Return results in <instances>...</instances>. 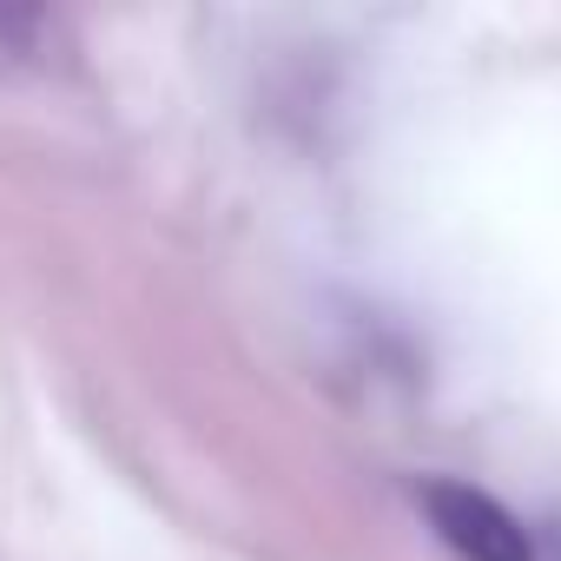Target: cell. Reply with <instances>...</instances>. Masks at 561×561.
Wrapping results in <instances>:
<instances>
[{"label":"cell","instance_id":"obj_1","mask_svg":"<svg viewBox=\"0 0 561 561\" xmlns=\"http://www.w3.org/2000/svg\"><path fill=\"white\" fill-rule=\"evenodd\" d=\"M416 502H423L430 528H436L462 561H535L528 528H522L495 495H482V489H469V482H423Z\"/></svg>","mask_w":561,"mask_h":561}]
</instances>
